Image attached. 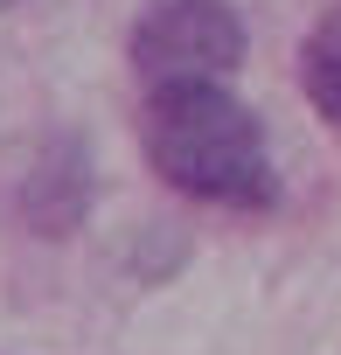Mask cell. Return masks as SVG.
I'll list each match as a JSON object with an SVG mask.
<instances>
[{
	"instance_id": "3",
	"label": "cell",
	"mask_w": 341,
	"mask_h": 355,
	"mask_svg": "<svg viewBox=\"0 0 341 355\" xmlns=\"http://www.w3.org/2000/svg\"><path fill=\"white\" fill-rule=\"evenodd\" d=\"M299 91H306V105L341 132V8H327V15L306 28V42H299Z\"/></svg>"
},
{
	"instance_id": "4",
	"label": "cell",
	"mask_w": 341,
	"mask_h": 355,
	"mask_svg": "<svg viewBox=\"0 0 341 355\" xmlns=\"http://www.w3.org/2000/svg\"><path fill=\"white\" fill-rule=\"evenodd\" d=\"M8 8H21V0H0V15H8Z\"/></svg>"
},
{
	"instance_id": "1",
	"label": "cell",
	"mask_w": 341,
	"mask_h": 355,
	"mask_svg": "<svg viewBox=\"0 0 341 355\" xmlns=\"http://www.w3.org/2000/svg\"><path fill=\"white\" fill-rule=\"evenodd\" d=\"M146 160L175 196L209 209H265L272 189V146L258 112L223 77H175L146 84Z\"/></svg>"
},
{
	"instance_id": "2",
	"label": "cell",
	"mask_w": 341,
	"mask_h": 355,
	"mask_svg": "<svg viewBox=\"0 0 341 355\" xmlns=\"http://www.w3.org/2000/svg\"><path fill=\"white\" fill-rule=\"evenodd\" d=\"M244 63V21L230 0H153L132 28V70L146 84L230 77Z\"/></svg>"
}]
</instances>
